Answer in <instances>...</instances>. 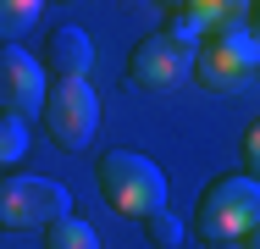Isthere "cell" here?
Listing matches in <instances>:
<instances>
[{
  "mask_svg": "<svg viewBox=\"0 0 260 249\" xmlns=\"http://www.w3.org/2000/svg\"><path fill=\"white\" fill-rule=\"evenodd\" d=\"M255 227H260V177H249V172L216 177L205 194H200L194 233L205 244H244Z\"/></svg>",
  "mask_w": 260,
  "mask_h": 249,
  "instance_id": "1",
  "label": "cell"
},
{
  "mask_svg": "<svg viewBox=\"0 0 260 249\" xmlns=\"http://www.w3.org/2000/svg\"><path fill=\"white\" fill-rule=\"evenodd\" d=\"M100 189H105V205L116 216H133V222H150L166 210V172L133 149L100 155Z\"/></svg>",
  "mask_w": 260,
  "mask_h": 249,
  "instance_id": "2",
  "label": "cell"
},
{
  "mask_svg": "<svg viewBox=\"0 0 260 249\" xmlns=\"http://www.w3.org/2000/svg\"><path fill=\"white\" fill-rule=\"evenodd\" d=\"M67 216H72V194L55 177H6V189H0V227L6 233L55 227Z\"/></svg>",
  "mask_w": 260,
  "mask_h": 249,
  "instance_id": "3",
  "label": "cell"
},
{
  "mask_svg": "<svg viewBox=\"0 0 260 249\" xmlns=\"http://www.w3.org/2000/svg\"><path fill=\"white\" fill-rule=\"evenodd\" d=\"M194 67H200V45H188V39H177V34H150L144 45L133 50V61H127V72H133V83L144 89V95H172V89H183L188 78H194Z\"/></svg>",
  "mask_w": 260,
  "mask_h": 249,
  "instance_id": "4",
  "label": "cell"
},
{
  "mask_svg": "<svg viewBox=\"0 0 260 249\" xmlns=\"http://www.w3.org/2000/svg\"><path fill=\"white\" fill-rule=\"evenodd\" d=\"M255 67H260V39H255V28H238V34H210L200 45L194 78L216 95H233V89H244L255 78Z\"/></svg>",
  "mask_w": 260,
  "mask_h": 249,
  "instance_id": "5",
  "label": "cell"
},
{
  "mask_svg": "<svg viewBox=\"0 0 260 249\" xmlns=\"http://www.w3.org/2000/svg\"><path fill=\"white\" fill-rule=\"evenodd\" d=\"M94 128H100V100L89 89V78H72V83H55L50 105H45V133L55 149H89L94 144Z\"/></svg>",
  "mask_w": 260,
  "mask_h": 249,
  "instance_id": "6",
  "label": "cell"
},
{
  "mask_svg": "<svg viewBox=\"0 0 260 249\" xmlns=\"http://www.w3.org/2000/svg\"><path fill=\"white\" fill-rule=\"evenodd\" d=\"M0 100H6V116H45V105H50V89H45V67L28 55L22 45H6L0 55Z\"/></svg>",
  "mask_w": 260,
  "mask_h": 249,
  "instance_id": "7",
  "label": "cell"
},
{
  "mask_svg": "<svg viewBox=\"0 0 260 249\" xmlns=\"http://www.w3.org/2000/svg\"><path fill=\"white\" fill-rule=\"evenodd\" d=\"M45 67L55 72V83H72V78H89V67H94V45H89V34H83L78 22L55 28L50 39H45Z\"/></svg>",
  "mask_w": 260,
  "mask_h": 249,
  "instance_id": "8",
  "label": "cell"
},
{
  "mask_svg": "<svg viewBox=\"0 0 260 249\" xmlns=\"http://www.w3.org/2000/svg\"><path fill=\"white\" fill-rule=\"evenodd\" d=\"M45 249H100V233L83 222V216H67L45 233Z\"/></svg>",
  "mask_w": 260,
  "mask_h": 249,
  "instance_id": "9",
  "label": "cell"
},
{
  "mask_svg": "<svg viewBox=\"0 0 260 249\" xmlns=\"http://www.w3.org/2000/svg\"><path fill=\"white\" fill-rule=\"evenodd\" d=\"M39 11H45L39 0H6V6H0V34H6V39H17L22 28H34V22H39Z\"/></svg>",
  "mask_w": 260,
  "mask_h": 249,
  "instance_id": "10",
  "label": "cell"
},
{
  "mask_svg": "<svg viewBox=\"0 0 260 249\" xmlns=\"http://www.w3.org/2000/svg\"><path fill=\"white\" fill-rule=\"evenodd\" d=\"M144 238H150L155 249H177V244H183V222H177L172 210H160V216L144 222Z\"/></svg>",
  "mask_w": 260,
  "mask_h": 249,
  "instance_id": "11",
  "label": "cell"
},
{
  "mask_svg": "<svg viewBox=\"0 0 260 249\" xmlns=\"http://www.w3.org/2000/svg\"><path fill=\"white\" fill-rule=\"evenodd\" d=\"M0 155H6V161H22V155H28V122H22V116H6V122H0Z\"/></svg>",
  "mask_w": 260,
  "mask_h": 249,
  "instance_id": "12",
  "label": "cell"
},
{
  "mask_svg": "<svg viewBox=\"0 0 260 249\" xmlns=\"http://www.w3.org/2000/svg\"><path fill=\"white\" fill-rule=\"evenodd\" d=\"M244 166H249V177H260V116L249 122V133H244Z\"/></svg>",
  "mask_w": 260,
  "mask_h": 249,
  "instance_id": "13",
  "label": "cell"
},
{
  "mask_svg": "<svg viewBox=\"0 0 260 249\" xmlns=\"http://www.w3.org/2000/svg\"><path fill=\"white\" fill-rule=\"evenodd\" d=\"M244 249H260V227H255V233H249V238H244Z\"/></svg>",
  "mask_w": 260,
  "mask_h": 249,
  "instance_id": "14",
  "label": "cell"
},
{
  "mask_svg": "<svg viewBox=\"0 0 260 249\" xmlns=\"http://www.w3.org/2000/svg\"><path fill=\"white\" fill-rule=\"evenodd\" d=\"M255 39H260V6H255Z\"/></svg>",
  "mask_w": 260,
  "mask_h": 249,
  "instance_id": "15",
  "label": "cell"
}]
</instances>
